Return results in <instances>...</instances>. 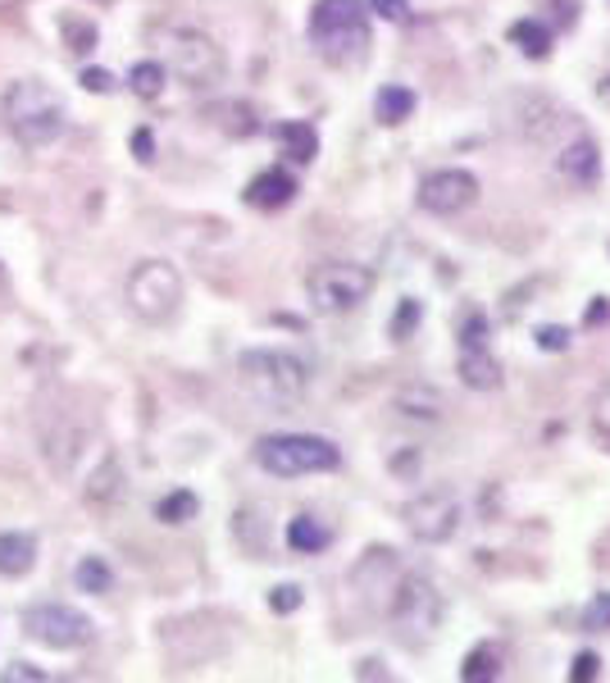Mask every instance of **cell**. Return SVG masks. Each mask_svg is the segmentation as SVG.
I'll use <instances>...</instances> for the list:
<instances>
[{
    "instance_id": "6da1fadb",
    "label": "cell",
    "mask_w": 610,
    "mask_h": 683,
    "mask_svg": "<svg viewBox=\"0 0 610 683\" xmlns=\"http://www.w3.org/2000/svg\"><path fill=\"white\" fill-rule=\"evenodd\" d=\"M237 383L265 406H296L310 388V365L283 346H256L237 356Z\"/></svg>"
},
{
    "instance_id": "7a4b0ae2",
    "label": "cell",
    "mask_w": 610,
    "mask_h": 683,
    "mask_svg": "<svg viewBox=\"0 0 610 683\" xmlns=\"http://www.w3.org/2000/svg\"><path fill=\"white\" fill-rule=\"evenodd\" d=\"M0 114H5L10 133L23 142V146H50L56 137H64L69 129V110L56 87H46L37 78H19L10 83L5 100H0Z\"/></svg>"
},
{
    "instance_id": "3957f363",
    "label": "cell",
    "mask_w": 610,
    "mask_h": 683,
    "mask_svg": "<svg viewBox=\"0 0 610 683\" xmlns=\"http://www.w3.org/2000/svg\"><path fill=\"white\" fill-rule=\"evenodd\" d=\"M310 41L328 64H351L369 46V10L365 0H315L310 10Z\"/></svg>"
},
{
    "instance_id": "277c9868",
    "label": "cell",
    "mask_w": 610,
    "mask_h": 683,
    "mask_svg": "<svg viewBox=\"0 0 610 683\" xmlns=\"http://www.w3.org/2000/svg\"><path fill=\"white\" fill-rule=\"evenodd\" d=\"M338 461H342V451L315 434H269L256 442V465L269 469L273 478L328 474V469H338Z\"/></svg>"
},
{
    "instance_id": "5b68a950",
    "label": "cell",
    "mask_w": 610,
    "mask_h": 683,
    "mask_svg": "<svg viewBox=\"0 0 610 683\" xmlns=\"http://www.w3.org/2000/svg\"><path fill=\"white\" fill-rule=\"evenodd\" d=\"M374 292V269L351 265V260H328L305 273V296L319 315H346L355 306H365Z\"/></svg>"
},
{
    "instance_id": "8992f818",
    "label": "cell",
    "mask_w": 610,
    "mask_h": 683,
    "mask_svg": "<svg viewBox=\"0 0 610 683\" xmlns=\"http://www.w3.org/2000/svg\"><path fill=\"white\" fill-rule=\"evenodd\" d=\"M129 310L142 324H169L178 310H183V273H178L169 260H142L129 273Z\"/></svg>"
},
{
    "instance_id": "52a82bcc",
    "label": "cell",
    "mask_w": 610,
    "mask_h": 683,
    "mask_svg": "<svg viewBox=\"0 0 610 683\" xmlns=\"http://www.w3.org/2000/svg\"><path fill=\"white\" fill-rule=\"evenodd\" d=\"M23 634L37 638L41 647H56V651H73V647H87L91 643V615L73 611L64 601H41L23 611Z\"/></svg>"
},
{
    "instance_id": "ba28073f",
    "label": "cell",
    "mask_w": 610,
    "mask_h": 683,
    "mask_svg": "<svg viewBox=\"0 0 610 683\" xmlns=\"http://www.w3.org/2000/svg\"><path fill=\"white\" fill-rule=\"evenodd\" d=\"M169 69L183 78L187 87H215L223 78V46L210 37V33H196V28H183L169 37Z\"/></svg>"
},
{
    "instance_id": "9c48e42d",
    "label": "cell",
    "mask_w": 610,
    "mask_h": 683,
    "mask_svg": "<svg viewBox=\"0 0 610 683\" xmlns=\"http://www.w3.org/2000/svg\"><path fill=\"white\" fill-rule=\"evenodd\" d=\"M405 528L428 542V547H438V542H451L455 534H461V497H455L451 488H434V492H419L415 501H405V511H401Z\"/></svg>"
},
{
    "instance_id": "30bf717a",
    "label": "cell",
    "mask_w": 610,
    "mask_h": 683,
    "mask_svg": "<svg viewBox=\"0 0 610 683\" xmlns=\"http://www.w3.org/2000/svg\"><path fill=\"white\" fill-rule=\"evenodd\" d=\"M388 615L405 629V634H434L442 620V597L424 574H401V584L388 601Z\"/></svg>"
},
{
    "instance_id": "8fae6325",
    "label": "cell",
    "mask_w": 610,
    "mask_h": 683,
    "mask_svg": "<svg viewBox=\"0 0 610 683\" xmlns=\"http://www.w3.org/2000/svg\"><path fill=\"white\" fill-rule=\"evenodd\" d=\"M474 200H478V179L469 169H438L419 183V210L438 215V219L465 215Z\"/></svg>"
},
{
    "instance_id": "7c38bea8",
    "label": "cell",
    "mask_w": 610,
    "mask_h": 683,
    "mask_svg": "<svg viewBox=\"0 0 610 683\" xmlns=\"http://www.w3.org/2000/svg\"><path fill=\"white\" fill-rule=\"evenodd\" d=\"M461 378H465V388H474V392L501 388V365L488 351V324H483L478 315L465 324V338H461Z\"/></svg>"
},
{
    "instance_id": "4fadbf2b",
    "label": "cell",
    "mask_w": 610,
    "mask_h": 683,
    "mask_svg": "<svg viewBox=\"0 0 610 683\" xmlns=\"http://www.w3.org/2000/svg\"><path fill=\"white\" fill-rule=\"evenodd\" d=\"M351 584H355V593H361L369 606H378V601H392V593H396V584H401V561H396V551L392 547H369L365 556H361V565L351 570Z\"/></svg>"
},
{
    "instance_id": "5bb4252c",
    "label": "cell",
    "mask_w": 610,
    "mask_h": 683,
    "mask_svg": "<svg viewBox=\"0 0 610 683\" xmlns=\"http://www.w3.org/2000/svg\"><path fill=\"white\" fill-rule=\"evenodd\" d=\"M83 442H87V424L73 428L69 415H60V428L56 424L41 428V451H46V461H50V469H56V474H69L73 465H78Z\"/></svg>"
},
{
    "instance_id": "9a60e30c",
    "label": "cell",
    "mask_w": 610,
    "mask_h": 683,
    "mask_svg": "<svg viewBox=\"0 0 610 683\" xmlns=\"http://www.w3.org/2000/svg\"><path fill=\"white\" fill-rule=\"evenodd\" d=\"M570 123V114L556 106V100H542V96H528L520 100V133L528 142H551Z\"/></svg>"
},
{
    "instance_id": "2e32d148",
    "label": "cell",
    "mask_w": 610,
    "mask_h": 683,
    "mask_svg": "<svg viewBox=\"0 0 610 683\" xmlns=\"http://www.w3.org/2000/svg\"><path fill=\"white\" fill-rule=\"evenodd\" d=\"M556 169L565 173L570 183H578V187H588V183H597V173H601V150H597V142L593 137H574L561 156H556Z\"/></svg>"
},
{
    "instance_id": "e0dca14e",
    "label": "cell",
    "mask_w": 610,
    "mask_h": 683,
    "mask_svg": "<svg viewBox=\"0 0 610 683\" xmlns=\"http://www.w3.org/2000/svg\"><path fill=\"white\" fill-rule=\"evenodd\" d=\"M292 196H296V179L283 169H269L246 187V200L256 210H283V206H292Z\"/></svg>"
},
{
    "instance_id": "ac0fdd59",
    "label": "cell",
    "mask_w": 610,
    "mask_h": 683,
    "mask_svg": "<svg viewBox=\"0 0 610 683\" xmlns=\"http://www.w3.org/2000/svg\"><path fill=\"white\" fill-rule=\"evenodd\" d=\"M206 119L215 123L219 133H228V137L260 133V119H256V110H251L246 100H219V106H206Z\"/></svg>"
},
{
    "instance_id": "d6986e66",
    "label": "cell",
    "mask_w": 610,
    "mask_h": 683,
    "mask_svg": "<svg viewBox=\"0 0 610 683\" xmlns=\"http://www.w3.org/2000/svg\"><path fill=\"white\" fill-rule=\"evenodd\" d=\"M411 114H415V92H411V87H401V83L378 87V96H374V119H378V123L396 129V123H405Z\"/></svg>"
},
{
    "instance_id": "ffe728a7",
    "label": "cell",
    "mask_w": 610,
    "mask_h": 683,
    "mask_svg": "<svg viewBox=\"0 0 610 683\" xmlns=\"http://www.w3.org/2000/svg\"><path fill=\"white\" fill-rule=\"evenodd\" d=\"M37 565V538L33 534H0V574H28Z\"/></svg>"
},
{
    "instance_id": "44dd1931",
    "label": "cell",
    "mask_w": 610,
    "mask_h": 683,
    "mask_svg": "<svg viewBox=\"0 0 610 683\" xmlns=\"http://www.w3.org/2000/svg\"><path fill=\"white\" fill-rule=\"evenodd\" d=\"M123 497V465L114 461V455H106V461L96 465V474L87 478V501L91 505H114Z\"/></svg>"
},
{
    "instance_id": "7402d4cb",
    "label": "cell",
    "mask_w": 610,
    "mask_h": 683,
    "mask_svg": "<svg viewBox=\"0 0 610 683\" xmlns=\"http://www.w3.org/2000/svg\"><path fill=\"white\" fill-rule=\"evenodd\" d=\"M328 542H333V534L315 520V515H296L292 524H288V547L292 551H301V556H315V551H324Z\"/></svg>"
},
{
    "instance_id": "603a6c76",
    "label": "cell",
    "mask_w": 610,
    "mask_h": 683,
    "mask_svg": "<svg viewBox=\"0 0 610 683\" xmlns=\"http://www.w3.org/2000/svg\"><path fill=\"white\" fill-rule=\"evenodd\" d=\"M511 41L524 50L528 60H547L551 28H547V23H538V19H520V23H511Z\"/></svg>"
},
{
    "instance_id": "cb8c5ba5",
    "label": "cell",
    "mask_w": 610,
    "mask_h": 683,
    "mask_svg": "<svg viewBox=\"0 0 610 683\" xmlns=\"http://www.w3.org/2000/svg\"><path fill=\"white\" fill-rule=\"evenodd\" d=\"M501 647L497 643H478L469 656H465V666H461V679L465 683H478V679H497L501 674Z\"/></svg>"
},
{
    "instance_id": "d4e9b609",
    "label": "cell",
    "mask_w": 610,
    "mask_h": 683,
    "mask_svg": "<svg viewBox=\"0 0 610 683\" xmlns=\"http://www.w3.org/2000/svg\"><path fill=\"white\" fill-rule=\"evenodd\" d=\"M278 137H283L288 156H292L296 164H310V160L319 156V137H315L310 123H283V129H278Z\"/></svg>"
},
{
    "instance_id": "484cf974",
    "label": "cell",
    "mask_w": 610,
    "mask_h": 683,
    "mask_svg": "<svg viewBox=\"0 0 610 683\" xmlns=\"http://www.w3.org/2000/svg\"><path fill=\"white\" fill-rule=\"evenodd\" d=\"M73 584H78L83 593H110V584H114V574H110V565L100 561V556H87V561H78V570H73Z\"/></svg>"
},
{
    "instance_id": "4316f807",
    "label": "cell",
    "mask_w": 610,
    "mask_h": 683,
    "mask_svg": "<svg viewBox=\"0 0 610 683\" xmlns=\"http://www.w3.org/2000/svg\"><path fill=\"white\" fill-rule=\"evenodd\" d=\"M196 511H200V501H196V492H169L160 505H156V520H164V524H187V520H196Z\"/></svg>"
},
{
    "instance_id": "83f0119b",
    "label": "cell",
    "mask_w": 610,
    "mask_h": 683,
    "mask_svg": "<svg viewBox=\"0 0 610 683\" xmlns=\"http://www.w3.org/2000/svg\"><path fill=\"white\" fill-rule=\"evenodd\" d=\"M129 83H133V92H137L142 100H156V96L164 92V64H160V60H142V64H133Z\"/></svg>"
},
{
    "instance_id": "f1b7e54d",
    "label": "cell",
    "mask_w": 610,
    "mask_h": 683,
    "mask_svg": "<svg viewBox=\"0 0 610 683\" xmlns=\"http://www.w3.org/2000/svg\"><path fill=\"white\" fill-rule=\"evenodd\" d=\"M588 428H593V442L610 455V383L597 392V401H593V419H588Z\"/></svg>"
},
{
    "instance_id": "f546056e",
    "label": "cell",
    "mask_w": 610,
    "mask_h": 683,
    "mask_svg": "<svg viewBox=\"0 0 610 683\" xmlns=\"http://www.w3.org/2000/svg\"><path fill=\"white\" fill-rule=\"evenodd\" d=\"M64 41H69L73 56H87V50L96 46V28L87 19H64Z\"/></svg>"
},
{
    "instance_id": "4dcf8cb0",
    "label": "cell",
    "mask_w": 610,
    "mask_h": 683,
    "mask_svg": "<svg viewBox=\"0 0 610 683\" xmlns=\"http://www.w3.org/2000/svg\"><path fill=\"white\" fill-rule=\"evenodd\" d=\"M583 629H593V634H610V593H597L588 606H583Z\"/></svg>"
},
{
    "instance_id": "1f68e13d",
    "label": "cell",
    "mask_w": 610,
    "mask_h": 683,
    "mask_svg": "<svg viewBox=\"0 0 610 683\" xmlns=\"http://www.w3.org/2000/svg\"><path fill=\"white\" fill-rule=\"evenodd\" d=\"M419 319H424L419 301H411V296H405V301H401V310H396V324H392V338H396V342H405V333H411V324L419 328Z\"/></svg>"
},
{
    "instance_id": "d6a6232c",
    "label": "cell",
    "mask_w": 610,
    "mask_h": 683,
    "mask_svg": "<svg viewBox=\"0 0 610 683\" xmlns=\"http://www.w3.org/2000/svg\"><path fill=\"white\" fill-rule=\"evenodd\" d=\"M369 10L388 23H405L411 19V0H369Z\"/></svg>"
},
{
    "instance_id": "836d02e7",
    "label": "cell",
    "mask_w": 610,
    "mask_h": 683,
    "mask_svg": "<svg viewBox=\"0 0 610 683\" xmlns=\"http://www.w3.org/2000/svg\"><path fill=\"white\" fill-rule=\"evenodd\" d=\"M269 606H273L278 615L296 611V606H301V588H296V584H283V588H273V593H269Z\"/></svg>"
},
{
    "instance_id": "e575fe53",
    "label": "cell",
    "mask_w": 610,
    "mask_h": 683,
    "mask_svg": "<svg viewBox=\"0 0 610 683\" xmlns=\"http://www.w3.org/2000/svg\"><path fill=\"white\" fill-rule=\"evenodd\" d=\"M0 679H10V683H41L46 670H37V666H28V661H14V666L0 670Z\"/></svg>"
},
{
    "instance_id": "d590c367",
    "label": "cell",
    "mask_w": 610,
    "mask_h": 683,
    "mask_svg": "<svg viewBox=\"0 0 610 683\" xmlns=\"http://www.w3.org/2000/svg\"><path fill=\"white\" fill-rule=\"evenodd\" d=\"M601 674V661L593 651H583V656H574V670H570V679L574 683H588V679H597Z\"/></svg>"
},
{
    "instance_id": "8d00e7d4",
    "label": "cell",
    "mask_w": 610,
    "mask_h": 683,
    "mask_svg": "<svg viewBox=\"0 0 610 683\" xmlns=\"http://www.w3.org/2000/svg\"><path fill=\"white\" fill-rule=\"evenodd\" d=\"M83 87L96 92V96H106V92H114V78L106 69H83Z\"/></svg>"
},
{
    "instance_id": "74e56055",
    "label": "cell",
    "mask_w": 610,
    "mask_h": 683,
    "mask_svg": "<svg viewBox=\"0 0 610 683\" xmlns=\"http://www.w3.org/2000/svg\"><path fill=\"white\" fill-rule=\"evenodd\" d=\"M538 346L542 351H565L570 346V333H565V328H551L547 324V328H538Z\"/></svg>"
},
{
    "instance_id": "f35d334b",
    "label": "cell",
    "mask_w": 610,
    "mask_h": 683,
    "mask_svg": "<svg viewBox=\"0 0 610 683\" xmlns=\"http://www.w3.org/2000/svg\"><path fill=\"white\" fill-rule=\"evenodd\" d=\"M133 156H137V160H150V156H156V137H150L146 129L133 133Z\"/></svg>"
},
{
    "instance_id": "ab89813d",
    "label": "cell",
    "mask_w": 610,
    "mask_h": 683,
    "mask_svg": "<svg viewBox=\"0 0 610 683\" xmlns=\"http://www.w3.org/2000/svg\"><path fill=\"white\" fill-rule=\"evenodd\" d=\"M355 679H392L378 661H361V670H355Z\"/></svg>"
},
{
    "instance_id": "60d3db41",
    "label": "cell",
    "mask_w": 610,
    "mask_h": 683,
    "mask_svg": "<svg viewBox=\"0 0 610 683\" xmlns=\"http://www.w3.org/2000/svg\"><path fill=\"white\" fill-rule=\"evenodd\" d=\"M593 561H597L601 570H610V534H606V538L597 542V556H593Z\"/></svg>"
},
{
    "instance_id": "b9f144b4",
    "label": "cell",
    "mask_w": 610,
    "mask_h": 683,
    "mask_svg": "<svg viewBox=\"0 0 610 683\" xmlns=\"http://www.w3.org/2000/svg\"><path fill=\"white\" fill-rule=\"evenodd\" d=\"M606 310H610V306H606V301H597V306L588 310V324H597V319H606Z\"/></svg>"
}]
</instances>
